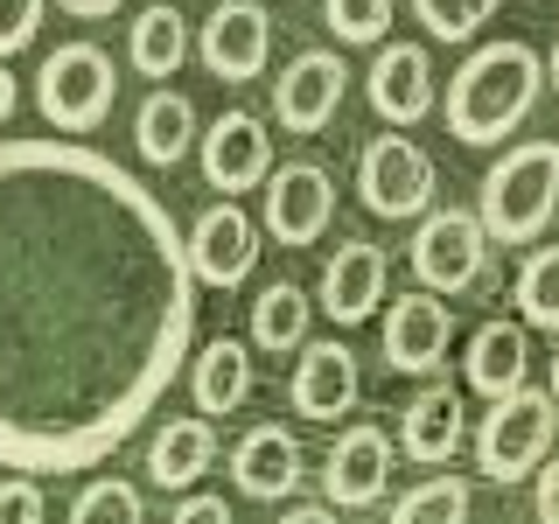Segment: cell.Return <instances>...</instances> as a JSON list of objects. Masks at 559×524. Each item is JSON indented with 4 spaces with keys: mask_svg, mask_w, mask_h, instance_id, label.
Here are the masks:
<instances>
[{
    "mask_svg": "<svg viewBox=\"0 0 559 524\" xmlns=\"http://www.w3.org/2000/svg\"><path fill=\"white\" fill-rule=\"evenodd\" d=\"M197 273L168 203L78 140H0V468H98L182 378Z\"/></svg>",
    "mask_w": 559,
    "mask_h": 524,
    "instance_id": "obj_1",
    "label": "cell"
},
{
    "mask_svg": "<svg viewBox=\"0 0 559 524\" xmlns=\"http://www.w3.org/2000/svg\"><path fill=\"white\" fill-rule=\"evenodd\" d=\"M538 92H546V63H538L532 43H518V35H503V43H483L468 49L462 70L448 78V133L462 140V147H497V140H511L524 119H532Z\"/></svg>",
    "mask_w": 559,
    "mask_h": 524,
    "instance_id": "obj_2",
    "label": "cell"
},
{
    "mask_svg": "<svg viewBox=\"0 0 559 524\" xmlns=\"http://www.w3.org/2000/svg\"><path fill=\"white\" fill-rule=\"evenodd\" d=\"M559 210V140H518L483 175V231L489 245H532Z\"/></svg>",
    "mask_w": 559,
    "mask_h": 524,
    "instance_id": "obj_3",
    "label": "cell"
},
{
    "mask_svg": "<svg viewBox=\"0 0 559 524\" xmlns=\"http://www.w3.org/2000/svg\"><path fill=\"white\" fill-rule=\"evenodd\" d=\"M552 441H559V398L524 384V392L497 398L476 427V468L489 483H524L552 462Z\"/></svg>",
    "mask_w": 559,
    "mask_h": 524,
    "instance_id": "obj_4",
    "label": "cell"
},
{
    "mask_svg": "<svg viewBox=\"0 0 559 524\" xmlns=\"http://www.w3.org/2000/svg\"><path fill=\"white\" fill-rule=\"evenodd\" d=\"M112 98H119V78H112V57H105L98 43L49 49L43 78H35V105H43V119L57 133H92V127H105Z\"/></svg>",
    "mask_w": 559,
    "mask_h": 524,
    "instance_id": "obj_5",
    "label": "cell"
},
{
    "mask_svg": "<svg viewBox=\"0 0 559 524\" xmlns=\"http://www.w3.org/2000/svg\"><path fill=\"white\" fill-rule=\"evenodd\" d=\"M406 259H413V279L427 294H441V301L448 294H476L489 279V231L476 210H427Z\"/></svg>",
    "mask_w": 559,
    "mask_h": 524,
    "instance_id": "obj_6",
    "label": "cell"
},
{
    "mask_svg": "<svg viewBox=\"0 0 559 524\" xmlns=\"http://www.w3.org/2000/svg\"><path fill=\"white\" fill-rule=\"evenodd\" d=\"M433 189H441V175H433L427 147H413L406 133L364 140V154H357V196H364L371 217H392V224L427 217V210H433Z\"/></svg>",
    "mask_w": 559,
    "mask_h": 524,
    "instance_id": "obj_7",
    "label": "cell"
},
{
    "mask_svg": "<svg viewBox=\"0 0 559 524\" xmlns=\"http://www.w3.org/2000/svg\"><path fill=\"white\" fill-rule=\"evenodd\" d=\"M197 57L217 84H252L273 57V14L259 0H217L197 35Z\"/></svg>",
    "mask_w": 559,
    "mask_h": 524,
    "instance_id": "obj_8",
    "label": "cell"
},
{
    "mask_svg": "<svg viewBox=\"0 0 559 524\" xmlns=\"http://www.w3.org/2000/svg\"><path fill=\"white\" fill-rule=\"evenodd\" d=\"M259 196H266V231L280 245H294V252L314 245L329 231V217H336V182H329L322 162H280Z\"/></svg>",
    "mask_w": 559,
    "mask_h": 524,
    "instance_id": "obj_9",
    "label": "cell"
},
{
    "mask_svg": "<svg viewBox=\"0 0 559 524\" xmlns=\"http://www.w3.org/2000/svg\"><path fill=\"white\" fill-rule=\"evenodd\" d=\"M392 454L399 441L384 427H349L329 441V462H322V489H329V511H371V503L392 489Z\"/></svg>",
    "mask_w": 559,
    "mask_h": 524,
    "instance_id": "obj_10",
    "label": "cell"
},
{
    "mask_svg": "<svg viewBox=\"0 0 559 524\" xmlns=\"http://www.w3.org/2000/svg\"><path fill=\"white\" fill-rule=\"evenodd\" d=\"M343 92H349V63L336 49H301V57H287V70L273 78V119L287 133H322L329 119H336Z\"/></svg>",
    "mask_w": 559,
    "mask_h": 524,
    "instance_id": "obj_11",
    "label": "cell"
},
{
    "mask_svg": "<svg viewBox=\"0 0 559 524\" xmlns=\"http://www.w3.org/2000/svg\"><path fill=\"white\" fill-rule=\"evenodd\" d=\"M448 343H454V314H448L441 294L413 287V294H399V301L384 308V364H392V371L433 378L448 364Z\"/></svg>",
    "mask_w": 559,
    "mask_h": 524,
    "instance_id": "obj_12",
    "label": "cell"
},
{
    "mask_svg": "<svg viewBox=\"0 0 559 524\" xmlns=\"http://www.w3.org/2000/svg\"><path fill=\"white\" fill-rule=\"evenodd\" d=\"M252 266H259V224L231 196L210 203L189 224V273H197V287H238V279H252Z\"/></svg>",
    "mask_w": 559,
    "mask_h": 524,
    "instance_id": "obj_13",
    "label": "cell"
},
{
    "mask_svg": "<svg viewBox=\"0 0 559 524\" xmlns=\"http://www.w3.org/2000/svg\"><path fill=\"white\" fill-rule=\"evenodd\" d=\"M266 175H273V133H266V119H252V112H224V119H210V133H203V182L210 189H224V196H245V189H266Z\"/></svg>",
    "mask_w": 559,
    "mask_h": 524,
    "instance_id": "obj_14",
    "label": "cell"
},
{
    "mask_svg": "<svg viewBox=\"0 0 559 524\" xmlns=\"http://www.w3.org/2000/svg\"><path fill=\"white\" fill-rule=\"evenodd\" d=\"M384 279H392V259H384V245H371V238H343L336 252H329V266H322V287H314V301L329 308V322L357 329V322H371V314H378Z\"/></svg>",
    "mask_w": 559,
    "mask_h": 524,
    "instance_id": "obj_15",
    "label": "cell"
},
{
    "mask_svg": "<svg viewBox=\"0 0 559 524\" xmlns=\"http://www.w3.org/2000/svg\"><path fill=\"white\" fill-rule=\"evenodd\" d=\"M364 378H357V357H349V343L322 336V343H301V357H294V378H287V398L301 419H343L357 406Z\"/></svg>",
    "mask_w": 559,
    "mask_h": 524,
    "instance_id": "obj_16",
    "label": "cell"
},
{
    "mask_svg": "<svg viewBox=\"0 0 559 524\" xmlns=\"http://www.w3.org/2000/svg\"><path fill=\"white\" fill-rule=\"evenodd\" d=\"M462 378L489 406L524 392V384H532V336H524V322H483L462 349Z\"/></svg>",
    "mask_w": 559,
    "mask_h": 524,
    "instance_id": "obj_17",
    "label": "cell"
},
{
    "mask_svg": "<svg viewBox=\"0 0 559 524\" xmlns=\"http://www.w3.org/2000/svg\"><path fill=\"white\" fill-rule=\"evenodd\" d=\"M231 476H238V497H259V503L294 497V489H301V441H294L280 419H259L231 448Z\"/></svg>",
    "mask_w": 559,
    "mask_h": 524,
    "instance_id": "obj_18",
    "label": "cell"
},
{
    "mask_svg": "<svg viewBox=\"0 0 559 524\" xmlns=\"http://www.w3.org/2000/svg\"><path fill=\"white\" fill-rule=\"evenodd\" d=\"M371 105L378 119L392 127H419L433 112V63L419 43H378V63H371Z\"/></svg>",
    "mask_w": 559,
    "mask_h": 524,
    "instance_id": "obj_19",
    "label": "cell"
},
{
    "mask_svg": "<svg viewBox=\"0 0 559 524\" xmlns=\"http://www.w3.org/2000/svg\"><path fill=\"white\" fill-rule=\"evenodd\" d=\"M462 433H468V419H462V392H454V384H427V392L406 398V413H399V448H406L419 468L454 462V454H462Z\"/></svg>",
    "mask_w": 559,
    "mask_h": 524,
    "instance_id": "obj_20",
    "label": "cell"
},
{
    "mask_svg": "<svg viewBox=\"0 0 559 524\" xmlns=\"http://www.w3.org/2000/svg\"><path fill=\"white\" fill-rule=\"evenodd\" d=\"M210 462H217V427H210L203 413H189V419H168L162 433L147 441V476L162 483V489H197L210 476Z\"/></svg>",
    "mask_w": 559,
    "mask_h": 524,
    "instance_id": "obj_21",
    "label": "cell"
},
{
    "mask_svg": "<svg viewBox=\"0 0 559 524\" xmlns=\"http://www.w3.org/2000/svg\"><path fill=\"white\" fill-rule=\"evenodd\" d=\"M197 105H189L182 92H147L140 98V112H133V147H140V162L147 168H182V154L197 147Z\"/></svg>",
    "mask_w": 559,
    "mask_h": 524,
    "instance_id": "obj_22",
    "label": "cell"
},
{
    "mask_svg": "<svg viewBox=\"0 0 559 524\" xmlns=\"http://www.w3.org/2000/svg\"><path fill=\"white\" fill-rule=\"evenodd\" d=\"M189 398H197L203 419L217 413H238L245 398H252V349L238 336H217L197 349V364H189Z\"/></svg>",
    "mask_w": 559,
    "mask_h": 524,
    "instance_id": "obj_23",
    "label": "cell"
},
{
    "mask_svg": "<svg viewBox=\"0 0 559 524\" xmlns=\"http://www.w3.org/2000/svg\"><path fill=\"white\" fill-rule=\"evenodd\" d=\"M189 22L168 8V0H154V8H140V22L127 28V63L140 78H175V70L189 63Z\"/></svg>",
    "mask_w": 559,
    "mask_h": 524,
    "instance_id": "obj_24",
    "label": "cell"
},
{
    "mask_svg": "<svg viewBox=\"0 0 559 524\" xmlns=\"http://www.w3.org/2000/svg\"><path fill=\"white\" fill-rule=\"evenodd\" d=\"M252 343L259 349H301L308 343V294L294 279H273L252 301Z\"/></svg>",
    "mask_w": 559,
    "mask_h": 524,
    "instance_id": "obj_25",
    "label": "cell"
},
{
    "mask_svg": "<svg viewBox=\"0 0 559 524\" xmlns=\"http://www.w3.org/2000/svg\"><path fill=\"white\" fill-rule=\"evenodd\" d=\"M518 322L524 329H546V336H559V245H538L532 259L518 266Z\"/></svg>",
    "mask_w": 559,
    "mask_h": 524,
    "instance_id": "obj_26",
    "label": "cell"
},
{
    "mask_svg": "<svg viewBox=\"0 0 559 524\" xmlns=\"http://www.w3.org/2000/svg\"><path fill=\"white\" fill-rule=\"evenodd\" d=\"M468 476H427L392 503V524H468Z\"/></svg>",
    "mask_w": 559,
    "mask_h": 524,
    "instance_id": "obj_27",
    "label": "cell"
},
{
    "mask_svg": "<svg viewBox=\"0 0 559 524\" xmlns=\"http://www.w3.org/2000/svg\"><path fill=\"white\" fill-rule=\"evenodd\" d=\"M70 524H147V503H140V489L127 476H98V483L78 489Z\"/></svg>",
    "mask_w": 559,
    "mask_h": 524,
    "instance_id": "obj_28",
    "label": "cell"
},
{
    "mask_svg": "<svg viewBox=\"0 0 559 524\" xmlns=\"http://www.w3.org/2000/svg\"><path fill=\"white\" fill-rule=\"evenodd\" d=\"M322 22L336 43L364 49V43H384V28H392V0H322Z\"/></svg>",
    "mask_w": 559,
    "mask_h": 524,
    "instance_id": "obj_29",
    "label": "cell"
},
{
    "mask_svg": "<svg viewBox=\"0 0 559 524\" xmlns=\"http://www.w3.org/2000/svg\"><path fill=\"white\" fill-rule=\"evenodd\" d=\"M497 8H503V0H413V14L427 22L433 43H468Z\"/></svg>",
    "mask_w": 559,
    "mask_h": 524,
    "instance_id": "obj_30",
    "label": "cell"
},
{
    "mask_svg": "<svg viewBox=\"0 0 559 524\" xmlns=\"http://www.w3.org/2000/svg\"><path fill=\"white\" fill-rule=\"evenodd\" d=\"M43 8H49V0H0V63H8L14 49L35 43V28H43Z\"/></svg>",
    "mask_w": 559,
    "mask_h": 524,
    "instance_id": "obj_31",
    "label": "cell"
},
{
    "mask_svg": "<svg viewBox=\"0 0 559 524\" xmlns=\"http://www.w3.org/2000/svg\"><path fill=\"white\" fill-rule=\"evenodd\" d=\"M0 524H43V483H35V476H8V483H0Z\"/></svg>",
    "mask_w": 559,
    "mask_h": 524,
    "instance_id": "obj_32",
    "label": "cell"
},
{
    "mask_svg": "<svg viewBox=\"0 0 559 524\" xmlns=\"http://www.w3.org/2000/svg\"><path fill=\"white\" fill-rule=\"evenodd\" d=\"M168 524H231V503L224 497H182Z\"/></svg>",
    "mask_w": 559,
    "mask_h": 524,
    "instance_id": "obj_33",
    "label": "cell"
},
{
    "mask_svg": "<svg viewBox=\"0 0 559 524\" xmlns=\"http://www.w3.org/2000/svg\"><path fill=\"white\" fill-rule=\"evenodd\" d=\"M538 524H559V454L538 468Z\"/></svg>",
    "mask_w": 559,
    "mask_h": 524,
    "instance_id": "obj_34",
    "label": "cell"
},
{
    "mask_svg": "<svg viewBox=\"0 0 559 524\" xmlns=\"http://www.w3.org/2000/svg\"><path fill=\"white\" fill-rule=\"evenodd\" d=\"M63 14H78V22H105V14H119L127 0H57Z\"/></svg>",
    "mask_w": 559,
    "mask_h": 524,
    "instance_id": "obj_35",
    "label": "cell"
},
{
    "mask_svg": "<svg viewBox=\"0 0 559 524\" xmlns=\"http://www.w3.org/2000/svg\"><path fill=\"white\" fill-rule=\"evenodd\" d=\"M273 524H336V511H329V503H294V511H280Z\"/></svg>",
    "mask_w": 559,
    "mask_h": 524,
    "instance_id": "obj_36",
    "label": "cell"
},
{
    "mask_svg": "<svg viewBox=\"0 0 559 524\" xmlns=\"http://www.w3.org/2000/svg\"><path fill=\"white\" fill-rule=\"evenodd\" d=\"M8 119H14V70L0 63V127H8Z\"/></svg>",
    "mask_w": 559,
    "mask_h": 524,
    "instance_id": "obj_37",
    "label": "cell"
},
{
    "mask_svg": "<svg viewBox=\"0 0 559 524\" xmlns=\"http://www.w3.org/2000/svg\"><path fill=\"white\" fill-rule=\"evenodd\" d=\"M546 78H552V92H559V35H552V57H546Z\"/></svg>",
    "mask_w": 559,
    "mask_h": 524,
    "instance_id": "obj_38",
    "label": "cell"
},
{
    "mask_svg": "<svg viewBox=\"0 0 559 524\" xmlns=\"http://www.w3.org/2000/svg\"><path fill=\"white\" fill-rule=\"evenodd\" d=\"M546 392H552V398H559V349H552V384H546Z\"/></svg>",
    "mask_w": 559,
    "mask_h": 524,
    "instance_id": "obj_39",
    "label": "cell"
}]
</instances>
